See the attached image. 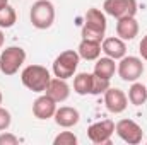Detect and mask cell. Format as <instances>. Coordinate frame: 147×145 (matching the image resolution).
Listing matches in <instances>:
<instances>
[{"label":"cell","instance_id":"obj_1","mask_svg":"<svg viewBox=\"0 0 147 145\" xmlns=\"http://www.w3.org/2000/svg\"><path fill=\"white\" fill-rule=\"evenodd\" d=\"M50 80H51V73L43 65L33 63V65L24 67L22 72H21V82H22V85L26 89L36 92V94H43L46 91Z\"/></svg>","mask_w":147,"mask_h":145},{"label":"cell","instance_id":"obj_2","mask_svg":"<svg viewBox=\"0 0 147 145\" xmlns=\"http://www.w3.org/2000/svg\"><path fill=\"white\" fill-rule=\"evenodd\" d=\"M106 14L96 7L87 9L86 17H84V24H82V31L80 34L86 39H96V41H103L106 34Z\"/></svg>","mask_w":147,"mask_h":145},{"label":"cell","instance_id":"obj_3","mask_svg":"<svg viewBox=\"0 0 147 145\" xmlns=\"http://www.w3.org/2000/svg\"><path fill=\"white\" fill-rule=\"evenodd\" d=\"M79 63H80V56H79L77 50H65L53 60L51 72L58 79L69 80L70 77L75 75L77 68H79Z\"/></svg>","mask_w":147,"mask_h":145},{"label":"cell","instance_id":"obj_4","mask_svg":"<svg viewBox=\"0 0 147 145\" xmlns=\"http://www.w3.org/2000/svg\"><path fill=\"white\" fill-rule=\"evenodd\" d=\"M55 5L50 2V0H36L33 5H31V10H29V19H31V24L36 28V29H50L55 22Z\"/></svg>","mask_w":147,"mask_h":145},{"label":"cell","instance_id":"obj_5","mask_svg":"<svg viewBox=\"0 0 147 145\" xmlns=\"http://www.w3.org/2000/svg\"><path fill=\"white\" fill-rule=\"evenodd\" d=\"M28 53L21 46H9L0 53V72L3 75H16L26 63Z\"/></svg>","mask_w":147,"mask_h":145},{"label":"cell","instance_id":"obj_6","mask_svg":"<svg viewBox=\"0 0 147 145\" xmlns=\"http://www.w3.org/2000/svg\"><path fill=\"white\" fill-rule=\"evenodd\" d=\"M116 73L120 75V79L123 82H135L142 77L144 73V63L142 58L139 56H132V55H125L123 58L118 60L116 65Z\"/></svg>","mask_w":147,"mask_h":145},{"label":"cell","instance_id":"obj_7","mask_svg":"<svg viewBox=\"0 0 147 145\" xmlns=\"http://www.w3.org/2000/svg\"><path fill=\"white\" fill-rule=\"evenodd\" d=\"M115 132L116 135L128 145H139L144 138V132H142V126L130 119V118H125V119H120L118 123H115Z\"/></svg>","mask_w":147,"mask_h":145},{"label":"cell","instance_id":"obj_8","mask_svg":"<svg viewBox=\"0 0 147 145\" xmlns=\"http://www.w3.org/2000/svg\"><path fill=\"white\" fill-rule=\"evenodd\" d=\"M137 10V0H105L103 3V12L106 15L115 17L116 21L123 17H135Z\"/></svg>","mask_w":147,"mask_h":145},{"label":"cell","instance_id":"obj_9","mask_svg":"<svg viewBox=\"0 0 147 145\" xmlns=\"http://www.w3.org/2000/svg\"><path fill=\"white\" fill-rule=\"evenodd\" d=\"M115 133V121L111 119H101L92 123L87 128V137L92 144L96 145H106L111 144V137Z\"/></svg>","mask_w":147,"mask_h":145},{"label":"cell","instance_id":"obj_10","mask_svg":"<svg viewBox=\"0 0 147 145\" xmlns=\"http://www.w3.org/2000/svg\"><path fill=\"white\" fill-rule=\"evenodd\" d=\"M105 106H106V109L110 113L120 114V113H123L127 109V106H128V97H127V94L121 89L110 87L105 92Z\"/></svg>","mask_w":147,"mask_h":145},{"label":"cell","instance_id":"obj_11","mask_svg":"<svg viewBox=\"0 0 147 145\" xmlns=\"http://www.w3.org/2000/svg\"><path fill=\"white\" fill-rule=\"evenodd\" d=\"M57 101L51 99L48 94H41L38 96L33 103V114L36 116L38 119H50L55 116V111H57Z\"/></svg>","mask_w":147,"mask_h":145},{"label":"cell","instance_id":"obj_12","mask_svg":"<svg viewBox=\"0 0 147 145\" xmlns=\"http://www.w3.org/2000/svg\"><path fill=\"white\" fill-rule=\"evenodd\" d=\"M101 50L106 56H110L113 60H120L127 55V44L121 38L118 36H111V38H105L101 41Z\"/></svg>","mask_w":147,"mask_h":145},{"label":"cell","instance_id":"obj_13","mask_svg":"<svg viewBox=\"0 0 147 145\" xmlns=\"http://www.w3.org/2000/svg\"><path fill=\"white\" fill-rule=\"evenodd\" d=\"M45 94H48L51 99H55L57 103H63L69 99L70 96V85L67 84L65 79H58V77H51Z\"/></svg>","mask_w":147,"mask_h":145},{"label":"cell","instance_id":"obj_14","mask_svg":"<svg viewBox=\"0 0 147 145\" xmlns=\"http://www.w3.org/2000/svg\"><path fill=\"white\" fill-rule=\"evenodd\" d=\"M53 119L62 128H72L80 121V113L75 108H72V106H60L55 111Z\"/></svg>","mask_w":147,"mask_h":145},{"label":"cell","instance_id":"obj_15","mask_svg":"<svg viewBox=\"0 0 147 145\" xmlns=\"http://www.w3.org/2000/svg\"><path fill=\"white\" fill-rule=\"evenodd\" d=\"M77 53L82 60L86 62H96L103 50H101V41H96V39H86L82 38L80 43H79V48H77Z\"/></svg>","mask_w":147,"mask_h":145},{"label":"cell","instance_id":"obj_16","mask_svg":"<svg viewBox=\"0 0 147 145\" xmlns=\"http://www.w3.org/2000/svg\"><path fill=\"white\" fill-rule=\"evenodd\" d=\"M139 22L135 17H123L116 21V36L123 41H132L139 34Z\"/></svg>","mask_w":147,"mask_h":145},{"label":"cell","instance_id":"obj_17","mask_svg":"<svg viewBox=\"0 0 147 145\" xmlns=\"http://www.w3.org/2000/svg\"><path fill=\"white\" fill-rule=\"evenodd\" d=\"M92 80L94 73L80 72L74 75V92L79 96H92Z\"/></svg>","mask_w":147,"mask_h":145},{"label":"cell","instance_id":"obj_18","mask_svg":"<svg viewBox=\"0 0 147 145\" xmlns=\"http://www.w3.org/2000/svg\"><path fill=\"white\" fill-rule=\"evenodd\" d=\"M116 60H113L110 56H99L94 63V73L98 77H103V79H108L111 80V77H115L116 73Z\"/></svg>","mask_w":147,"mask_h":145},{"label":"cell","instance_id":"obj_19","mask_svg":"<svg viewBox=\"0 0 147 145\" xmlns=\"http://www.w3.org/2000/svg\"><path fill=\"white\" fill-rule=\"evenodd\" d=\"M128 103L134 106H142L147 101V85H144L142 82H132L130 89H128Z\"/></svg>","mask_w":147,"mask_h":145},{"label":"cell","instance_id":"obj_20","mask_svg":"<svg viewBox=\"0 0 147 145\" xmlns=\"http://www.w3.org/2000/svg\"><path fill=\"white\" fill-rule=\"evenodd\" d=\"M16 21H17V14H16V10H14V7L12 5H3L2 9H0V29H9V28H12L14 24H16Z\"/></svg>","mask_w":147,"mask_h":145},{"label":"cell","instance_id":"obj_21","mask_svg":"<svg viewBox=\"0 0 147 145\" xmlns=\"http://www.w3.org/2000/svg\"><path fill=\"white\" fill-rule=\"evenodd\" d=\"M94 73V72H92ZM110 80L108 79H103V77H98L94 73V80H92V96H99V94H105L108 89H110Z\"/></svg>","mask_w":147,"mask_h":145},{"label":"cell","instance_id":"obj_22","mask_svg":"<svg viewBox=\"0 0 147 145\" xmlns=\"http://www.w3.org/2000/svg\"><path fill=\"white\" fill-rule=\"evenodd\" d=\"M77 142H79V138L74 135L72 132H60L53 138L55 145H77Z\"/></svg>","mask_w":147,"mask_h":145},{"label":"cell","instance_id":"obj_23","mask_svg":"<svg viewBox=\"0 0 147 145\" xmlns=\"http://www.w3.org/2000/svg\"><path fill=\"white\" fill-rule=\"evenodd\" d=\"M10 125H12V114H10V111L0 106V132L9 130Z\"/></svg>","mask_w":147,"mask_h":145},{"label":"cell","instance_id":"obj_24","mask_svg":"<svg viewBox=\"0 0 147 145\" xmlns=\"http://www.w3.org/2000/svg\"><path fill=\"white\" fill-rule=\"evenodd\" d=\"M19 144V138L10 133V132H2L0 133V145H17Z\"/></svg>","mask_w":147,"mask_h":145},{"label":"cell","instance_id":"obj_25","mask_svg":"<svg viewBox=\"0 0 147 145\" xmlns=\"http://www.w3.org/2000/svg\"><path fill=\"white\" fill-rule=\"evenodd\" d=\"M139 53H140L142 60L147 62V34L142 38V41H140V44H139Z\"/></svg>","mask_w":147,"mask_h":145},{"label":"cell","instance_id":"obj_26","mask_svg":"<svg viewBox=\"0 0 147 145\" xmlns=\"http://www.w3.org/2000/svg\"><path fill=\"white\" fill-rule=\"evenodd\" d=\"M3 43H5V34H3V31L0 29V48L3 46Z\"/></svg>","mask_w":147,"mask_h":145},{"label":"cell","instance_id":"obj_27","mask_svg":"<svg viewBox=\"0 0 147 145\" xmlns=\"http://www.w3.org/2000/svg\"><path fill=\"white\" fill-rule=\"evenodd\" d=\"M7 3H9V0H0V9H2L3 5H7Z\"/></svg>","mask_w":147,"mask_h":145},{"label":"cell","instance_id":"obj_28","mask_svg":"<svg viewBox=\"0 0 147 145\" xmlns=\"http://www.w3.org/2000/svg\"><path fill=\"white\" fill-rule=\"evenodd\" d=\"M2 101H3V96H2V91H0V106H2Z\"/></svg>","mask_w":147,"mask_h":145}]
</instances>
